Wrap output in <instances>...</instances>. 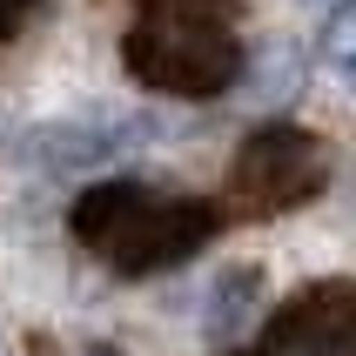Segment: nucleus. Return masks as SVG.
<instances>
[{
	"label": "nucleus",
	"mask_w": 356,
	"mask_h": 356,
	"mask_svg": "<svg viewBox=\"0 0 356 356\" xmlns=\"http://www.w3.org/2000/svg\"><path fill=\"white\" fill-rule=\"evenodd\" d=\"M121 47L141 88L209 101L242 74L236 0H135V27Z\"/></svg>",
	"instance_id": "f257e3e1"
},
{
	"label": "nucleus",
	"mask_w": 356,
	"mask_h": 356,
	"mask_svg": "<svg viewBox=\"0 0 356 356\" xmlns=\"http://www.w3.org/2000/svg\"><path fill=\"white\" fill-rule=\"evenodd\" d=\"M74 236L95 249L108 269L121 276H155V269H175L202 249V242L222 229V216L209 202L188 195H161V188H141V181H108V188H88L74 202Z\"/></svg>",
	"instance_id": "f03ea898"
},
{
	"label": "nucleus",
	"mask_w": 356,
	"mask_h": 356,
	"mask_svg": "<svg viewBox=\"0 0 356 356\" xmlns=\"http://www.w3.org/2000/svg\"><path fill=\"white\" fill-rule=\"evenodd\" d=\"M323 181H330V148L296 121H269L242 141L229 188L249 216H282V209H302L309 195H323Z\"/></svg>",
	"instance_id": "7ed1b4c3"
},
{
	"label": "nucleus",
	"mask_w": 356,
	"mask_h": 356,
	"mask_svg": "<svg viewBox=\"0 0 356 356\" xmlns=\"http://www.w3.org/2000/svg\"><path fill=\"white\" fill-rule=\"evenodd\" d=\"M350 282H323L289 309L282 323V350H302V356H350Z\"/></svg>",
	"instance_id": "20e7f679"
},
{
	"label": "nucleus",
	"mask_w": 356,
	"mask_h": 356,
	"mask_svg": "<svg viewBox=\"0 0 356 356\" xmlns=\"http://www.w3.org/2000/svg\"><path fill=\"white\" fill-rule=\"evenodd\" d=\"M256 296H262V276H256V269H229V276L216 282V302H209V337H216V343H229L242 323H249Z\"/></svg>",
	"instance_id": "39448f33"
},
{
	"label": "nucleus",
	"mask_w": 356,
	"mask_h": 356,
	"mask_svg": "<svg viewBox=\"0 0 356 356\" xmlns=\"http://www.w3.org/2000/svg\"><path fill=\"white\" fill-rule=\"evenodd\" d=\"M323 60H330V67H350V60H356V7H350V0H337V7H330V27H323Z\"/></svg>",
	"instance_id": "423d86ee"
},
{
	"label": "nucleus",
	"mask_w": 356,
	"mask_h": 356,
	"mask_svg": "<svg viewBox=\"0 0 356 356\" xmlns=\"http://www.w3.org/2000/svg\"><path fill=\"white\" fill-rule=\"evenodd\" d=\"M309 7H337V0H309Z\"/></svg>",
	"instance_id": "0eeeda50"
},
{
	"label": "nucleus",
	"mask_w": 356,
	"mask_h": 356,
	"mask_svg": "<svg viewBox=\"0 0 356 356\" xmlns=\"http://www.w3.org/2000/svg\"><path fill=\"white\" fill-rule=\"evenodd\" d=\"M0 356H7V337H0Z\"/></svg>",
	"instance_id": "6e6552de"
}]
</instances>
